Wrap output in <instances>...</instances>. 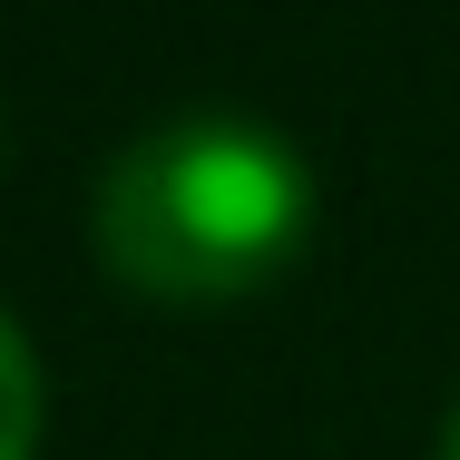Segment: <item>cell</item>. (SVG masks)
Returning a JSON list of instances; mask_svg holds the SVG:
<instances>
[{
    "instance_id": "cell-1",
    "label": "cell",
    "mask_w": 460,
    "mask_h": 460,
    "mask_svg": "<svg viewBox=\"0 0 460 460\" xmlns=\"http://www.w3.org/2000/svg\"><path fill=\"white\" fill-rule=\"evenodd\" d=\"M314 235V177L275 128L235 108H186L108 157L98 255L157 304H226L275 284Z\"/></svg>"
},
{
    "instance_id": "cell-2",
    "label": "cell",
    "mask_w": 460,
    "mask_h": 460,
    "mask_svg": "<svg viewBox=\"0 0 460 460\" xmlns=\"http://www.w3.org/2000/svg\"><path fill=\"white\" fill-rule=\"evenodd\" d=\"M40 451V363L20 343V323L0 314V460H30Z\"/></svg>"
},
{
    "instance_id": "cell-3",
    "label": "cell",
    "mask_w": 460,
    "mask_h": 460,
    "mask_svg": "<svg viewBox=\"0 0 460 460\" xmlns=\"http://www.w3.org/2000/svg\"><path fill=\"white\" fill-rule=\"evenodd\" d=\"M441 460H460V402H451V421H441Z\"/></svg>"
}]
</instances>
